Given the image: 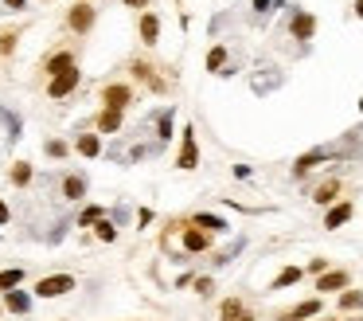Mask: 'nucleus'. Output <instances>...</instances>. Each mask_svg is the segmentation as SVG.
I'll return each instance as SVG.
<instances>
[{"label":"nucleus","instance_id":"obj_1","mask_svg":"<svg viewBox=\"0 0 363 321\" xmlns=\"http://www.w3.org/2000/svg\"><path fill=\"white\" fill-rule=\"evenodd\" d=\"M176 227L184 231V251H187V255H203V251H211V231H203L199 223H192V220L176 223Z\"/></svg>","mask_w":363,"mask_h":321},{"label":"nucleus","instance_id":"obj_2","mask_svg":"<svg viewBox=\"0 0 363 321\" xmlns=\"http://www.w3.org/2000/svg\"><path fill=\"white\" fill-rule=\"evenodd\" d=\"M75 290V274H47L36 282V298H63Z\"/></svg>","mask_w":363,"mask_h":321},{"label":"nucleus","instance_id":"obj_3","mask_svg":"<svg viewBox=\"0 0 363 321\" xmlns=\"http://www.w3.org/2000/svg\"><path fill=\"white\" fill-rule=\"evenodd\" d=\"M289 36L301 43H309L316 36V16L313 12H304V8H289Z\"/></svg>","mask_w":363,"mask_h":321},{"label":"nucleus","instance_id":"obj_4","mask_svg":"<svg viewBox=\"0 0 363 321\" xmlns=\"http://www.w3.org/2000/svg\"><path fill=\"white\" fill-rule=\"evenodd\" d=\"M196 165H199V145H196V130L187 126V130H184V137H180V157H176V169L192 172Z\"/></svg>","mask_w":363,"mask_h":321},{"label":"nucleus","instance_id":"obj_5","mask_svg":"<svg viewBox=\"0 0 363 321\" xmlns=\"http://www.w3.org/2000/svg\"><path fill=\"white\" fill-rule=\"evenodd\" d=\"M79 79H82V70H79V67L63 70V75H55V79L47 82V94H51V98H67V94H75Z\"/></svg>","mask_w":363,"mask_h":321},{"label":"nucleus","instance_id":"obj_6","mask_svg":"<svg viewBox=\"0 0 363 321\" xmlns=\"http://www.w3.org/2000/svg\"><path fill=\"white\" fill-rule=\"evenodd\" d=\"M348 286H352V274L348 271H324L316 278V294H343Z\"/></svg>","mask_w":363,"mask_h":321},{"label":"nucleus","instance_id":"obj_7","mask_svg":"<svg viewBox=\"0 0 363 321\" xmlns=\"http://www.w3.org/2000/svg\"><path fill=\"white\" fill-rule=\"evenodd\" d=\"M67 28H70V31H79V36H86V31L94 28V8L79 0V4L67 12Z\"/></svg>","mask_w":363,"mask_h":321},{"label":"nucleus","instance_id":"obj_8","mask_svg":"<svg viewBox=\"0 0 363 321\" xmlns=\"http://www.w3.org/2000/svg\"><path fill=\"white\" fill-rule=\"evenodd\" d=\"M102 102H106L109 110H125L129 102H133V91H129L125 82H109V87H102Z\"/></svg>","mask_w":363,"mask_h":321},{"label":"nucleus","instance_id":"obj_9","mask_svg":"<svg viewBox=\"0 0 363 321\" xmlns=\"http://www.w3.org/2000/svg\"><path fill=\"white\" fill-rule=\"evenodd\" d=\"M336 196H340V177H324V181H316V188H313L309 200L320 204V208H332Z\"/></svg>","mask_w":363,"mask_h":321},{"label":"nucleus","instance_id":"obj_10","mask_svg":"<svg viewBox=\"0 0 363 321\" xmlns=\"http://www.w3.org/2000/svg\"><path fill=\"white\" fill-rule=\"evenodd\" d=\"M352 216H355V204H352V200H336L332 208L324 211V227L336 231V227H343V223L352 220Z\"/></svg>","mask_w":363,"mask_h":321},{"label":"nucleus","instance_id":"obj_11","mask_svg":"<svg viewBox=\"0 0 363 321\" xmlns=\"http://www.w3.org/2000/svg\"><path fill=\"white\" fill-rule=\"evenodd\" d=\"M328 157H332V149H328V145H320V149H313V153H304V157H297L293 177H297V181H301V177H309V172H313L320 160H328Z\"/></svg>","mask_w":363,"mask_h":321},{"label":"nucleus","instance_id":"obj_12","mask_svg":"<svg viewBox=\"0 0 363 321\" xmlns=\"http://www.w3.org/2000/svg\"><path fill=\"white\" fill-rule=\"evenodd\" d=\"M70 67H79V63H75V51H55V55H47V59H43V70H47L51 79H55V75H63V70H70Z\"/></svg>","mask_w":363,"mask_h":321},{"label":"nucleus","instance_id":"obj_13","mask_svg":"<svg viewBox=\"0 0 363 321\" xmlns=\"http://www.w3.org/2000/svg\"><path fill=\"white\" fill-rule=\"evenodd\" d=\"M316 313H320V298H309L301 306H293V310H285L277 321H304V318H316Z\"/></svg>","mask_w":363,"mask_h":321},{"label":"nucleus","instance_id":"obj_14","mask_svg":"<svg viewBox=\"0 0 363 321\" xmlns=\"http://www.w3.org/2000/svg\"><path fill=\"white\" fill-rule=\"evenodd\" d=\"M336 306H340V318H352V313H360L363 310V290H352V286H348V290L340 294V301H336Z\"/></svg>","mask_w":363,"mask_h":321},{"label":"nucleus","instance_id":"obj_15","mask_svg":"<svg viewBox=\"0 0 363 321\" xmlns=\"http://www.w3.org/2000/svg\"><path fill=\"white\" fill-rule=\"evenodd\" d=\"M63 196H67V200H82V196H86V177H82V172L63 177Z\"/></svg>","mask_w":363,"mask_h":321},{"label":"nucleus","instance_id":"obj_16","mask_svg":"<svg viewBox=\"0 0 363 321\" xmlns=\"http://www.w3.org/2000/svg\"><path fill=\"white\" fill-rule=\"evenodd\" d=\"M137 28H141V40H145L148 47H153V43L160 40V20L153 16V12H145V16H141V24H137Z\"/></svg>","mask_w":363,"mask_h":321},{"label":"nucleus","instance_id":"obj_17","mask_svg":"<svg viewBox=\"0 0 363 321\" xmlns=\"http://www.w3.org/2000/svg\"><path fill=\"white\" fill-rule=\"evenodd\" d=\"M192 223H199V227L211 231V235H223V231H231V223H226V220H219V216H207V211L192 216Z\"/></svg>","mask_w":363,"mask_h":321},{"label":"nucleus","instance_id":"obj_18","mask_svg":"<svg viewBox=\"0 0 363 321\" xmlns=\"http://www.w3.org/2000/svg\"><path fill=\"white\" fill-rule=\"evenodd\" d=\"M301 278H304V271H301V267H285V271L277 274L274 282H270V290H285V286H297Z\"/></svg>","mask_w":363,"mask_h":321},{"label":"nucleus","instance_id":"obj_19","mask_svg":"<svg viewBox=\"0 0 363 321\" xmlns=\"http://www.w3.org/2000/svg\"><path fill=\"white\" fill-rule=\"evenodd\" d=\"M4 306H8L12 313H28L31 310V298L24 290H8V294H4Z\"/></svg>","mask_w":363,"mask_h":321},{"label":"nucleus","instance_id":"obj_20","mask_svg":"<svg viewBox=\"0 0 363 321\" xmlns=\"http://www.w3.org/2000/svg\"><path fill=\"white\" fill-rule=\"evenodd\" d=\"M98 130L102 133H118L121 130V110H109V106H106V110L98 114Z\"/></svg>","mask_w":363,"mask_h":321},{"label":"nucleus","instance_id":"obj_21","mask_svg":"<svg viewBox=\"0 0 363 321\" xmlns=\"http://www.w3.org/2000/svg\"><path fill=\"white\" fill-rule=\"evenodd\" d=\"M226 67V43H219V47L207 51V70H215V75H223Z\"/></svg>","mask_w":363,"mask_h":321},{"label":"nucleus","instance_id":"obj_22","mask_svg":"<svg viewBox=\"0 0 363 321\" xmlns=\"http://www.w3.org/2000/svg\"><path fill=\"white\" fill-rule=\"evenodd\" d=\"M133 75H137L141 82H148L153 91H164V82H160L157 75H153V67H148V63H133Z\"/></svg>","mask_w":363,"mask_h":321},{"label":"nucleus","instance_id":"obj_23","mask_svg":"<svg viewBox=\"0 0 363 321\" xmlns=\"http://www.w3.org/2000/svg\"><path fill=\"white\" fill-rule=\"evenodd\" d=\"M79 153H82V157H98V153H102L98 133H82V137H79Z\"/></svg>","mask_w":363,"mask_h":321},{"label":"nucleus","instance_id":"obj_24","mask_svg":"<svg viewBox=\"0 0 363 321\" xmlns=\"http://www.w3.org/2000/svg\"><path fill=\"white\" fill-rule=\"evenodd\" d=\"M20 282H24V271H20V267H12V271H0V290H4V294L16 290Z\"/></svg>","mask_w":363,"mask_h":321},{"label":"nucleus","instance_id":"obj_25","mask_svg":"<svg viewBox=\"0 0 363 321\" xmlns=\"http://www.w3.org/2000/svg\"><path fill=\"white\" fill-rule=\"evenodd\" d=\"M219 313H223V321H235V318H242V313H246V306L238 298H226L223 306H219Z\"/></svg>","mask_w":363,"mask_h":321},{"label":"nucleus","instance_id":"obj_26","mask_svg":"<svg viewBox=\"0 0 363 321\" xmlns=\"http://www.w3.org/2000/svg\"><path fill=\"white\" fill-rule=\"evenodd\" d=\"M94 235H98L102 243H114V239H118V227H114V223H109L106 216H102V220L94 223Z\"/></svg>","mask_w":363,"mask_h":321},{"label":"nucleus","instance_id":"obj_27","mask_svg":"<svg viewBox=\"0 0 363 321\" xmlns=\"http://www.w3.org/2000/svg\"><path fill=\"white\" fill-rule=\"evenodd\" d=\"M157 137H160V141L172 137V110H160V118H157Z\"/></svg>","mask_w":363,"mask_h":321},{"label":"nucleus","instance_id":"obj_28","mask_svg":"<svg viewBox=\"0 0 363 321\" xmlns=\"http://www.w3.org/2000/svg\"><path fill=\"white\" fill-rule=\"evenodd\" d=\"M31 181V165L20 160V165H12V184H28Z\"/></svg>","mask_w":363,"mask_h":321},{"label":"nucleus","instance_id":"obj_29","mask_svg":"<svg viewBox=\"0 0 363 321\" xmlns=\"http://www.w3.org/2000/svg\"><path fill=\"white\" fill-rule=\"evenodd\" d=\"M277 8H281V0H254V12L262 16V20H265V16H274Z\"/></svg>","mask_w":363,"mask_h":321},{"label":"nucleus","instance_id":"obj_30","mask_svg":"<svg viewBox=\"0 0 363 321\" xmlns=\"http://www.w3.org/2000/svg\"><path fill=\"white\" fill-rule=\"evenodd\" d=\"M16 40H20L16 31H4V36H0V55H12V51H16Z\"/></svg>","mask_w":363,"mask_h":321},{"label":"nucleus","instance_id":"obj_31","mask_svg":"<svg viewBox=\"0 0 363 321\" xmlns=\"http://www.w3.org/2000/svg\"><path fill=\"white\" fill-rule=\"evenodd\" d=\"M98 220H102V208H86L79 216V227H90V223H98Z\"/></svg>","mask_w":363,"mask_h":321},{"label":"nucleus","instance_id":"obj_32","mask_svg":"<svg viewBox=\"0 0 363 321\" xmlns=\"http://www.w3.org/2000/svg\"><path fill=\"white\" fill-rule=\"evenodd\" d=\"M192 286H196V294H203V298H211V294H215V282H211V278H196Z\"/></svg>","mask_w":363,"mask_h":321},{"label":"nucleus","instance_id":"obj_33","mask_svg":"<svg viewBox=\"0 0 363 321\" xmlns=\"http://www.w3.org/2000/svg\"><path fill=\"white\" fill-rule=\"evenodd\" d=\"M43 149H47V157H67V141H47Z\"/></svg>","mask_w":363,"mask_h":321},{"label":"nucleus","instance_id":"obj_34","mask_svg":"<svg viewBox=\"0 0 363 321\" xmlns=\"http://www.w3.org/2000/svg\"><path fill=\"white\" fill-rule=\"evenodd\" d=\"M324 271H328V259H313V262H309V274H324Z\"/></svg>","mask_w":363,"mask_h":321},{"label":"nucleus","instance_id":"obj_35","mask_svg":"<svg viewBox=\"0 0 363 321\" xmlns=\"http://www.w3.org/2000/svg\"><path fill=\"white\" fill-rule=\"evenodd\" d=\"M0 4H4L8 12H24V8H28V0H0Z\"/></svg>","mask_w":363,"mask_h":321},{"label":"nucleus","instance_id":"obj_36","mask_svg":"<svg viewBox=\"0 0 363 321\" xmlns=\"http://www.w3.org/2000/svg\"><path fill=\"white\" fill-rule=\"evenodd\" d=\"M8 220H12V211H8V204L0 200V223H8Z\"/></svg>","mask_w":363,"mask_h":321},{"label":"nucleus","instance_id":"obj_37","mask_svg":"<svg viewBox=\"0 0 363 321\" xmlns=\"http://www.w3.org/2000/svg\"><path fill=\"white\" fill-rule=\"evenodd\" d=\"M121 4H125V8H145L148 0H121Z\"/></svg>","mask_w":363,"mask_h":321},{"label":"nucleus","instance_id":"obj_38","mask_svg":"<svg viewBox=\"0 0 363 321\" xmlns=\"http://www.w3.org/2000/svg\"><path fill=\"white\" fill-rule=\"evenodd\" d=\"M355 16H360V20H363V0H355Z\"/></svg>","mask_w":363,"mask_h":321},{"label":"nucleus","instance_id":"obj_39","mask_svg":"<svg viewBox=\"0 0 363 321\" xmlns=\"http://www.w3.org/2000/svg\"><path fill=\"white\" fill-rule=\"evenodd\" d=\"M235 321H254V313H242V318H235Z\"/></svg>","mask_w":363,"mask_h":321},{"label":"nucleus","instance_id":"obj_40","mask_svg":"<svg viewBox=\"0 0 363 321\" xmlns=\"http://www.w3.org/2000/svg\"><path fill=\"white\" fill-rule=\"evenodd\" d=\"M82 4H90V0H82Z\"/></svg>","mask_w":363,"mask_h":321}]
</instances>
